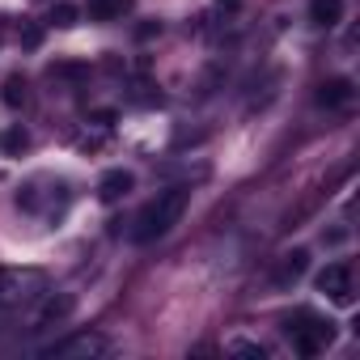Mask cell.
I'll list each match as a JSON object with an SVG mask.
<instances>
[{
  "mask_svg": "<svg viewBox=\"0 0 360 360\" xmlns=\"http://www.w3.org/2000/svg\"><path fill=\"white\" fill-rule=\"evenodd\" d=\"M18 208H26L34 217H60L68 208V183H60V178H51V174L30 178V183L18 191Z\"/></svg>",
  "mask_w": 360,
  "mask_h": 360,
  "instance_id": "obj_3",
  "label": "cell"
},
{
  "mask_svg": "<svg viewBox=\"0 0 360 360\" xmlns=\"http://www.w3.org/2000/svg\"><path fill=\"white\" fill-rule=\"evenodd\" d=\"M229 356H250V360H267V347H263V343H250V339H233V343H229Z\"/></svg>",
  "mask_w": 360,
  "mask_h": 360,
  "instance_id": "obj_16",
  "label": "cell"
},
{
  "mask_svg": "<svg viewBox=\"0 0 360 360\" xmlns=\"http://www.w3.org/2000/svg\"><path fill=\"white\" fill-rule=\"evenodd\" d=\"M51 284L39 267H0V309H30Z\"/></svg>",
  "mask_w": 360,
  "mask_h": 360,
  "instance_id": "obj_2",
  "label": "cell"
},
{
  "mask_svg": "<svg viewBox=\"0 0 360 360\" xmlns=\"http://www.w3.org/2000/svg\"><path fill=\"white\" fill-rule=\"evenodd\" d=\"M187 204H191V187H165V191H157V195L136 212V221H131V242L144 246V242L165 238L178 221H183Z\"/></svg>",
  "mask_w": 360,
  "mask_h": 360,
  "instance_id": "obj_1",
  "label": "cell"
},
{
  "mask_svg": "<svg viewBox=\"0 0 360 360\" xmlns=\"http://www.w3.org/2000/svg\"><path fill=\"white\" fill-rule=\"evenodd\" d=\"M0 98H5V106H26V98H30V85H26V77L22 72H13V77H5V89H0Z\"/></svg>",
  "mask_w": 360,
  "mask_h": 360,
  "instance_id": "obj_14",
  "label": "cell"
},
{
  "mask_svg": "<svg viewBox=\"0 0 360 360\" xmlns=\"http://www.w3.org/2000/svg\"><path fill=\"white\" fill-rule=\"evenodd\" d=\"M153 34H161V22H144V26L136 30V39H140V43H148Z\"/></svg>",
  "mask_w": 360,
  "mask_h": 360,
  "instance_id": "obj_19",
  "label": "cell"
},
{
  "mask_svg": "<svg viewBox=\"0 0 360 360\" xmlns=\"http://www.w3.org/2000/svg\"><path fill=\"white\" fill-rule=\"evenodd\" d=\"M131 187H136L131 169H106V174L98 178V200H102V204H119L123 195H131Z\"/></svg>",
  "mask_w": 360,
  "mask_h": 360,
  "instance_id": "obj_8",
  "label": "cell"
},
{
  "mask_svg": "<svg viewBox=\"0 0 360 360\" xmlns=\"http://www.w3.org/2000/svg\"><path fill=\"white\" fill-rule=\"evenodd\" d=\"M305 267H309V255H305V250H292V255H284V259H280V267H276V284H280V288L297 284V280L305 276Z\"/></svg>",
  "mask_w": 360,
  "mask_h": 360,
  "instance_id": "obj_10",
  "label": "cell"
},
{
  "mask_svg": "<svg viewBox=\"0 0 360 360\" xmlns=\"http://www.w3.org/2000/svg\"><path fill=\"white\" fill-rule=\"evenodd\" d=\"M22 43H26V47H39V43H43V30H39V26H26V30H22Z\"/></svg>",
  "mask_w": 360,
  "mask_h": 360,
  "instance_id": "obj_20",
  "label": "cell"
},
{
  "mask_svg": "<svg viewBox=\"0 0 360 360\" xmlns=\"http://www.w3.org/2000/svg\"><path fill=\"white\" fill-rule=\"evenodd\" d=\"M318 292H326L335 305H352V292H356L352 263H326V267L318 271Z\"/></svg>",
  "mask_w": 360,
  "mask_h": 360,
  "instance_id": "obj_6",
  "label": "cell"
},
{
  "mask_svg": "<svg viewBox=\"0 0 360 360\" xmlns=\"http://www.w3.org/2000/svg\"><path fill=\"white\" fill-rule=\"evenodd\" d=\"M352 94H356V89H352V81H347V77H330V81H322V85H318L314 102H318V106H326V110H343V106L352 102Z\"/></svg>",
  "mask_w": 360,
  "mask_h": 360,
  "instance_id": "obj_9",
  "label": "cell"
},
{
  "mask_svg": "<svg viewBox=\"0 0 360 360\" xmlns=\"http://www.w3.org/2000/svg\"><path fill=\"white\" fill-rule=\"evenodd\" d=\"M288 339H292V352L322 356L335 343V322H326L318 314H297V318H288Z\"/></svg>",
  "mask_w": 360,
  "mask_h": 360,
  "instance_id": "obj_4",
  "label": "cell"
},
{
  "mask_svg": "<svg viewBox=\"0 0 360 360\" xmlns=\"http://www.w3.org/2000/svg\"><path fill=\"white\" fill-rule=\"evenodd\" d=\"M26 148H30V131L22 123H9L5 131H0V153L5 157H22Z\"/></svg>",
  "mask_w": 360,
  "mask_h": 360,
  "instance_id": "obj_12",
  "label": "cell"
},
{
  "mask_svg": "<svg viewBox=\"0 0 360 360\" xmlns=\"http://www.w3.org/2000/svg\"><path fill=\"white\" fill-rule=\"evenodd\" d=\"M51 77H89V68L85 64H56Z\"/></svg>",
  "mask_w": 360,
  "mask_h": 360,
  "instance_id": "obj_17",
  "label": "cell"
},
{
  "mask_svg": "<svg viewBox=\"0 0 360 360\" xmlns=\"http://www.w3.org/2000/svg\"><path fill=\"white\" fill-rule=\"evenodd\" d=\"M77 18H81V9L72 5V0H60V5H51V26H60V30H68V26H77Z\"/></svg>",
  "mask_w": 360,
  "mask_h": 360,
  "instance_id": "obj_15",
  "label": "cell"
},
{
  "mask_svg": "<svg viewBox=\"0 0 360 360\" xmlns=\"http://www.w3.org/2000/svg\"><path fill=\"white\" fill-rule=\"evenodd\" d=\"M72 314V297L68 292H47L30 305V330H47V326H60L64 318Z\"/></svg>",
  "mask_w": 360,
  "mask_h": 360,
  "instance_id": "obj_7",
  "label": "cell"
},
{
  "mask_svg": "<svg viewBox=\"0 0 360 360\" xmlns=\"http://www.w3.org/2000/svg\"><path fill=\"white\" fill-rule=\"evenodd\" d=\"M221 5H238V0H221Z\"/></svg>",
  "mask_w": 360,
  "mask_h": 360,
  "instance_id": "obj_21",
  "label": "cell"
},
{
  "mask_svg": "<svg viewBox=\"0 0 360 360\" xmlns=\"http://www.w3.org/2000/svg\"><path fill=\"white\" fill-rule=\"evenodd\" d=\"M102 144H106V136H81V140H77L81 153H94V148H102Z\"/></svg>",
  "mask_w": 360,
  "mask_h": 360,
  "instance_id": "obj_18",
  "label": "cell"
},
{
  "mask_svg": "<svg viewBox=\"0 0 360 360\" xmlns=\"http://www.w3.org/2000/svg\"><path fill=\"white\" fill-rule=\"evenodd\" d=\"M309 22L322 26V30L339 26L343 22V0H309Z\"/></svg>",
  "mask_w": 360,
  "mask_h": 360,
  "instance_id": "obj_11",
  "label": "cell"
},
{
  "mask_svg": "<svg viewBox=\"0 0 360 360\" xmlns=\"http://www.w3.org/2000/svg\"><path fill=\"white\" fill-rule=\"evenodd\" d=\"M136 0H89V18L98 22H119L123 13H131Z\"/></svg>",
  "mask_w": 360,
  "mask_h": 360,
  "instance_id": "obj_13",
  "label": "cell"
},
{
  "mask_svg": "<svg viewBox=\"0 0 360 360\" xmlns=\"http://www.w3.org/2000/svg\"><path fill=\"white\" fill-rule=\"evenodd\" d=\"M110 352V339L102 330H72L43 347V360H102Z\"/></svg>",
  "mask_w": 360,
  "mask_h": 360,
  "instance_id": "obj_5",
  "label": "cell"
}]
</instances>
